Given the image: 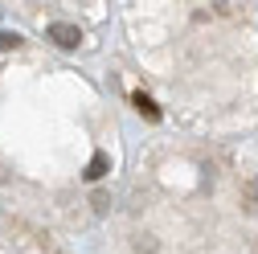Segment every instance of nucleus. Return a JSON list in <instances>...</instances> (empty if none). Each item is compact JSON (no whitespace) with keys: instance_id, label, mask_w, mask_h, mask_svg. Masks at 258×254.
Instances as JSON below:
<instances>
[{"instance_id":"5","label":"nucleus","mask_w":258,"mask_h":254,"mask_svg":"<svg viewBox=\"0 0 258 254\" xmlns=\"http://www.w3.org/2000/svg\"><path fill=\"white\" fill-rule=\"evenodd\" d=\"M17 45H21L17 33H0V53H9V49H17Z\"/></svg>"},{"instance_id":"1","label":"nucleus","mask_w":258,"mask_h":254,"mask_svg":"<svg viewBox=\"0 0 258 254\" xmlns=\"http://www.w3.org/2000/svg\"><path fill=\"white\" fill-rule=\"evenodd\" d=\"M49 41H57L61 49H78L82 29H78V25H66V21H53V25H49Z\"/></svg>"},{"instance_id":"3","label":"nucleus","mask_w":258,"mask_h":254,"mask_svg":"<svg viewBox=\"0 0 258 254\" xmlns=\"http://www.w3.org/2000/svg\"><path fill=\"white\" fill-rule=\"evenodd\" d=\"M103 176H107V156L94 152L90 156V168H86V180H103Z\"/></svg>"},{"instance_id":"4","label":"nucleus","mask_w":258,"mask_h":254,"mask_svg":"<svg viewBox=\"0 0 258 254\" xmlns=\"http://www.w3.org/2000/svg\"><path fill=\"white\" fill-rule=\"evenodd\" d=\"M242 201H246V209H258V176H250L242 184Z\"/></svg>"},{"instance_id":"6","label":"nucleus","mask_w":258,"mask_h":254,"mask_svg":"<svg viewBox=\"0 0 258 254\" xmlns=\"http://www.w3.org/2000/svg\"><path fill=\"white\" fill-rule=\"evenodd\" d=\"M90 205L99 209V213H107V209H111V197H107V193H94V197H90Z\"/></svg>"},{"instance_id":"2","label":"nucleus","mask_w":258,"mask_h":254,"mask_svg":"<svg viewBox=\"0 0 258 254\" xmlns=\"http://www.w3.org/2000/svg\"><path fill=\"white\" fill-rule=\"evenodd\" d=\"M132 107H136V111H140L144 119H152V123L160 119V107H156V103L148 99V94H144V90H136V94H132Z\"/></svg>"}]
</instances>
